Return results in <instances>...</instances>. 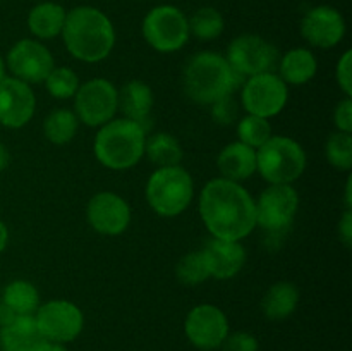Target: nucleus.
Segmentation results:
<instances>
[{
    "label": "nucleus",
    "instance_id": "1a4fd4ad",
    "mask_svg": "<svg viewBox=\"0 0 352 351\" xmlns=\"http://www.w3.org/2000/svg\"><path fill=\"white\" fill-rule=\"evenodd\" d=\"M289 100V88L277 72H261L250 76L243 83L241 102L244 110L251 116L270 117L278 116L285 109Z\"/></svg>",
    "mask_w": 352,
    "mask_h": 351
},
{
    "label": "nucleus",
    "instance_id": "5701e85b",
    "mask_svg": "<svg viewBox=\"0 0 352 351\" xmlns=\"http://www.w3.org/2000/svg\"><path fill=\"white\" fill-rule=\"evenodd\" d=\"M67 10L57 2L36 3L28 14V28L38 40H52L60 36Z\"/></svg>",
    "mask_w": 352,
    "mask_h": 351
},
{
    "label": "nucleus",
    "instance_id": "a19ab883",
    "mask_svg": "<svg viewBox=\"0 0 352 351\" xmlns=\"http://www.w3.org/2000/svg\"><path fill=\"white\" fill-rule=\"evenodd\" d=\"M38 351H69L64 344H58V343H50V341H45L41 344V348Z\"/></svg>",
    "mask_w": 352,
    "mask_h": 351
},
{
    "label": "nucleus",
    "instance_id": "9b49d317",
    "mask_svg": "<svg viewBox=\"0 0 352 351\" xmlns=\"http://www.w3.org/2000/svg\"><path fill=\"white\" fill-rule=\"evenodd\" d=\"M41 336L50 343L65 344L74 341L85 327L81 308L69 299H50L34 312Z\"/></svg>",
    "mask_w": 352,
    "mask_h": 351
},
{
    "label": "nucleus",
    "instance_id": "a878e982",
    "mask_svg": "<svg viewBox=\"0 0 352 351\" xmlns=\"http://www.w3.org/2000/svg\"><path fill=\"white\" fill-rule=\"evenodd\" d=\"M17 315H34L40 306V292L36 286L24 279L9 282L2 291V299Z\"/></svg>",
    "mask_w": 352,
    "mask_h": 351
},
{
    "label": "nucleus",
    "instance_id": "72a5a7b5",
    "mask_svg": "<svg viewBox=\"0 0 352 351\" xmlns=\"http://www.w3.org/2000/svg\"><path fill=\"white\" fill-rule=\"evenodd\" d=\"M220 348H222V351H258L260 344L253 334L239 330V332L227 334Z\"/></svg>",
    "mask_w": 352,
    "mask_h": 351
},
{
    "label": "nucleus",
    "instance_id": "bb28decb",
    "mask_svg": "<svg viewBox=\"0 0 352 351\" xmlns=\"http://www.w3.org/2000/svg\"><path fill=\"white\" fill-rule=\"evenodd\" d=\"M79 120L69 109H57L48 114L43 120V134L50 143L67 145L78 133Z\"/></svg>",
    "mask_w": 352,
    "mask_h": 351
},
{
    "label": "nucleus",
    "instance_id": "0eeeda50",
    "mask_svg": "<svg viewBox=\"0 0 352 351\" xmlns=\"http://www.w3.org/2000/svg\"><path fill=\"white\" fill-rule=\"evenodd\" d=\"M141 31L146 43L160 54L181 50L191 36L188 17L174 6L153 7L144 16Z\"/></svg>",
    "mask_w": 352,
    "mask_h": 351
},
{
    "label": "nucleus",
    "instance_id": "dca6fc26",
    "mask_svg": "<svg viewBox=\"0 0 352 351\" xmlns=\"http://www.w3.org/2000/svg\"><path fill=\"white\" fill-rule=\"evenodd\" d=\"M36 110V96L30 85L16 78H3L0 81V124L9 129L26 126Z\"/></svg>",
    "mask_w": 352,
    "mask_h": 351
},
{
    "label": "nucleus",
    "instance_id": "58836bf2",
    "mask_svg": "<svg viewBox=\"0 0 352 351\" xmlns=\"http://www.w3.org/2000/svg\"><path fill=\"white\" fill-rule=\"evenodd\" d=\"M7 244H9V229L3 220H0V253L6 250Z\"/></svg>",
    "mask_w": 352,
    "mask_h": 351
},
{
    "label": "nucleus",
    "instance_id": "a211bd4d",
    "mask_svg": "<svg viewBox=\"0 0 352 351\" xmlns=\"http://www.w3.org/2000/svg\"><path fill=\"white\" fill-rule=\"evenodd\" d=\"M201 251L208 265L210 277L219 281L236 277L246 264V250L241 241L210 237Z\"/></svg>",
    "mask_w": 352,
    "mask_h": 351
},
{
    "label": "nucleus",
    "instance_id": "7c9ffc66",
    "mask_svg": "<svg viewBox=\"0 0 352 351\" xmlns=\"http://www.w3.org/2000/svg\"><path fill=\"white\" fill-rule=\"evenodd\" d=\"M325 155L329 164L337 171H351L352 169V136L351 133L336 131L329 136L325 143Z\"/></svg>",
    "mask_w": 352,
    "mask_h": 351
},
{
    "label": "nucleus",
    "instance_id": "f257e3e1",
    "mask_svg": "<svg viewBox=\"0 0 352 351\" xmlns=\"http://www.w3.org/2000/svg\"><path fill=\"white\" fill-rule=\"evenodd\" d=\"M199 215L212 237L243 241L256 227V205L241 182L215 178L199 195Z\"/></svg>",
    "mask_w": 352,
    "mask_h": 351
},
{
    "label": "nucleus",
    "instance_id": "39448f33",
    "mask_svg": "<svg viewBox=\"0 0 352 351\" xmlns=\"http://www.w3.org/2000/svg\"><path fill=\"white\" fill-rule=\"evenodd\" d=\"M144 195L155 213L160 217H177L191 205L195 182L181 165L157 167L148 179Z\"/></svg>",
    "mask_w": 352,
    "mask_h": 351
},
{
    "label": "nucleus",
    "instance_id": "ea45409f",
    "mask_svg": "<svg viewBox=\"0 0 352 351\" xmlns=\"http://www.w3.org/2000/svg\"><path fill=\"white\" fill-rule=\"evenodd\" d=\"M10 162V155H9V150H7L6 145L0 141V172L6 171L7 165H9Z\"/></svg>",
    "mask_w": 352,
    "mask_h": 351
},
{
    "label": "nucleus",
    "instance_id": "6ab92c4d",
    "mask_svg": "<svg viewBox=\"0 0 352 351\" xmlns=\"http://www.w3.org/2000/svg\"><path fill=\"white\" fill-rule=\"evenodd\" d=\"M155 105V96L150 86L140 79H131L119 92V110L124 117L134 120L148 131L151 123V110Z\"/></svg>",
    "mask_w": 352,
    "mask_h": 351
},
{
    "label": "nucleus",
    "instance_id": "b1692460",
    "mask_svg": "<svg viewBox=\"0 0 352 351\" xmlns=\"http://www.w3.org/2000/svg\"><path fill=\"white\" fill-rule=\"evenodd\" d=\"M299 303L298 286L289 281H278L265 292L261 310L270 320H284L294 313Z\"/></svg>",
    "mask_w": 352,
    "mask_h": 351
},
{
    "label": "nucleus",
    "instance_id": "79ce46f5",
    "mask_svg": "<svg viewBox=\"0 0 352 351\" xmlns=\"http://www.w3.org/2000/svg\"><path fill=\"white\" fill-rule=\"evenodd\" d=\"M352 181H351V178L347 179V182H346V206L349 210H352V198H351V191H352Z\"/></svg>",
    "mask_w": 352,
    "mask_h": 351
},
{
    "label": "nucleus",
    "instance_id": "20e7f679",
    "mask_svg": "<svg viewBox=\"0 0 352 351\" xmlns=\"http://www.w3.org/2000/svg\"><path fill=\"white\" fill-rule=\"evenodd\" d=\"M146 129L126 117H113L100 126L93 141L95 157L110 171H127L144 157Z\"/></svg>",
    "mask_w": 352,
    "mask_h": 351
},
{
    "label": "nucleus",
    "instance_id": "f8f14e48",
    "mask_svg": "<svg viewBox=\"0 0 352 351\" xmlns=\"http://www.w3.org/2000/svg\"><path fill=\"white\" fill-rule=\"evenodd\" d=\"M256 205V226L268 233L287 231L299 209V195L292 184H268Z\"/></svg>",
    "mask_w": 352,
    "mask_h": 351
},
{
    "label": "nucleus",
    "instance_id": "4be33fe9",
    "mask_svg": "<svg viewBox=\"0 0 352 351\" xmlns=\"http://www.w3.org/2000/svg\"><path fill=\"white\" fill-rule=\"evenodd\" d=\"M282 81L285 85L301 86L311 81L318 71V62H316L315 54L308 48H291L277 64Z\"/></svg>",
    "mask_w": 352,
    "mask_h": 351
},
{
    "label": "nucleus",
    "instance_id": "2f4dec72",
    "mask_svg": "<svg viewBox=\"0 0 352 351\" xmlns=\"http://www.w3.org/2000/svg\"><path fill=\"white\" fill-rule=\"evenodd\" d=\"M43 85L54 98L67 100L74 98L81 83H79L78 72L72 71L71 67H54L50 74L45 78Z\"/></svg>",
    "mask_w": 352,
    "mask_h": 351
},
{
    "label": "nucleus",
    "instance_id": "412c9836",
    "mask_svg": "<svg viewBox=\"0 0 352 351\" xmlns=\"http://www.w3.org/2000/svg\"><path fill=\"white\" fill-rule=\"evenodd\" d=\"M45 337L41 336L34 315H19L10 326L0 327L2 351H38Z\"/></svg>",
    "mask_w": 352,
    "mask_h": 351
},
{
    "label": "nucleus",
    "instance_id": "393cba45",
    "mask_svg": "<svg viewBox=\"0 0 352 351\" xmlns=\"http://www.w3.org/2000/svg\"><path fill=\"white\" fill-rule=\"evenodd\" d=\"M144 155L157 167H172V165H181L184 151L174 134L162 131L146 138Z\"/></svg>",
    "mask_w": 352,
    "mask_h": 351
},
{
    "label": "nucleus",
    "instance_id": "473e14b6",
    "mask_svg": "<svg viewBox=\"0 0 352 351\" xmlns=\"http://www.w3.org/2000/svg\"><path fill=\"white\" fill-rule=\"evenodd\" d=\"M210 112H212L213 120L222 124V126H230V124H234L239 119V105H237L232 95L223 96V98L212 103L210 105Z\"/></svg>",
    "mask_w": 352,
    "mask_h": 351
},
{
    "label": "nucleus",
    "instance_id": "423d86ee",
    "mask_svg": "<svg viewBox=\"0 0 352 351\" xmlns=\"http://www.w3.org/2000/svg\"><path fill=\"white\" fill-rule=\"evenodd\" d=\"M305 169V148L289 136H270L256 150V171L268 184H292Z\"/></svg>",
    "mask_w": 352,
    "mask_h": 351
},
{
    "label": "nucleus",
    "instance_id": "aec40b11",
    "mask_svg": "<svg viewBox=\"0 0 352 351\" xmlns=\"http://www.w3.org/2000/svg\"><path fill=\"white\" fill-rule=\"evenodd\" d=\"M217 167L223 179L243 182L256 172V150L241 141L226 145L217 158Z\"/></svg>",
    "mask_w": 352,
    "mask_h": 351
},
{
    "label": "nucleus",
    "instance_id": "9d476101",
    "mask_svg": "<svg viewBox=\"0 0 352 351\" xmlns=\"http://www.w3.org/2000/svg\"><path fill=\"white\" fill-rule=\"evenodd\" d=\"M227 62L241 78L274 72L278 64V52L260 34H239L227 47Z\"/></svg>",
    "mask_w": 352,
    "mask_h": 351
},
{
    "label": "nucleus",
    "instance_id": "4468645a",
    "mask_svg": "<svg viewBox=\"0 0 352 351\" xmlns=\"http://www.w3.org/2000/svg\"><path fill=\"white\" fill-rule=\"evenodd\" d=\"M184 332L192 346L199 350H215L222 346L229 334V320L219 306L203 303L188 313Z\"/></svg>",
    "mask_w": 352,
    "mask_h": 351
},
{
    "label": "nucleus",
    "instance_id": "c756f323",
    "mask_svg": "<svg viewBox=\"0 0 352 351\" xmlns=\"http://www.w3.org/2000/svg\"><path fill=\"white\" fill-rule=\"evenodd\" d=\"M175 275H177L179 282L184 286H198L201 282H205L206 279H210V270L203 251L198 250L186 253L177 262Z\"/></svg>",
    "mask_w": 352,
    "mask_h": 351
},
{
    "label": "nucleus",
    "instance_id": "cd10ccee",
    "mask_svg": "<svg viewBox=\"0 0 352 351\" xmlns=\"http://www.w3.org/2000/svg\"><path fill=\"white\" fill-rule=\"evenodd\" d=\"M189 34H195L198 40L212 41L223 33L226 21L215 7H201L188 19Z\"/></svg>",
    "mask_w": 352,
    "mask_h": 351
},
{
    "label": "nucleus",
    "instance_id": "2eb2a0df",
    "mask_svg": "<svg viewBox=\"0 0 352 351\" xmlns=\"http://www.w3.org/2000/svg\"><path fill=\"white\" fill-rule=\"evenodd\" d=\"M86 220L102 236H120L131 224V206L117 193L100 191L86 205Z\"/></svg>",
    "mask_w": 352,
    "mask_h": 351
},
{
    "label": "nucleus",
    "instance_id": "f704fd0d",
    "mask_svg": "<svg viewBox=\"0 0 352 351\" xmlns=\"http://www.w3.org/2000/svg\"><path fill=\"white\" fill-rule=\"evenodd\" d=\"M336 78L339 83V88L342 89L344 95L352 96V52L346 50L342 54V57L337 62L336 69Z\"/></svg>",
    "mask_w": 352,
    "mask_h": 351
},
{
    "label": "nucleus",
    "instance_id": "ddd939ff",
    "mask_svg": "<svg viewBox=\"0 0 352 351\" xmlns=\"http://www.w3.org/2000/svg\"><path fill=\"white\" fill-rule=\"evenodd\" d=\"M6 67L12 78L26 85H40L55 67L54 55L41 41L23 38L10 47L6 58Z\"/></svg>",
    "mask_w": 352,
    "mask_h": 351
},
{
    "label": "nucleus",
    "instance_id": "f03ea898",
    "mask_svg": "<svg viewBox=\"0 0 352 351\" xmlns=\"http://www.w3.org/2000/svg\"><path fill=\"white\" fill-rule=\"evenodd\" d=\"M60 36L69 54L88 64L109 57L116 45L112 21L105 12L91 6H79L69 10Z\"/></svg>",
    "mask_w": 352,
    "mask_h": 351
},
{
    "label": "nucleus",
    "instance_id": "7ed1b4c3",
    "mask_svg": "<svg viewBox=\"0 0 352 351\" xmlns=\"http://www.w3.org/2000/svg\"><path fill=\"white\" fill-rule=\"evenodd\" d=\"M243 78L227 62L226 55L199 52L192 55L182 71V88L188 98L199 105H212L223 96L234 95Z\"/></svg>",
    "mask_w": 352,
    "mask_h": 351
},
{
    "label": "nucleus",
    "instance_id": "c85d7f7f",
    "mask_svg": "<svg viewBox=\"0 0 352 351\" xmlns=\"http://www.w3.org/2000/svg\"><path fill=\"white\" fill-rule=\"evenodd\" d=\"M270 136H274L272 124L265 117L246 114L244 117L237 119V141H241V143L258 150L261 145L270 140Z\"/></svg>",
    "mask_w": 352,
    "mask_h": 351
},
{
    "label": "nucleus",
    "instance_id": "c9c22d12",
    "mask_svg": "<svg viewBox=\"0 0 352 351\" xmlns=\"http://www.w3.org/2000/svg\"><path fill=\"white\" fill-rule=\"evenodd\" d=\"M333 124H336L337 131L342 133H352V98L346 96L340 100L333 110Z\"/></svg>",
    "mask_w": 352,
    "mask_h": 351
},
{
    "label": "nucleus",
    "instance_id": "f3484780",
    "mask_svg": "<svg viewBox=\"0 0 352 351\" xmlns=\"http://www.w3.org/2000/svg\"><path fill=\"white\" fill-rule=\"evenodd\" d=\"M301 34L311 47L332 48L342 41L346 21L336 7H311L301 19Z\"/></svg>",
    "mask_w": 352,
    "mask_h": 351
},
{
    "label": "nucleus",
    "instance_id": "e433bc0d",
    "mask_svg": "<svg viewBox=\"0 0 352 351\" xmlns=\"http://www.w3.org/2000/svg\"><path fill=\"white\" fill-rule=\"evenodd\" d=\"M339 237L347 248H351L352 244V210L346 209L342 219L339 222Z\"/></svg>",
    "mask_w": 352,
    "mask_h": 351
},
{
    "label": "nucleus",
    "instance_id": "37998d69",
    "mask_svg": "<svg viewBox=\"0 0 352 351\" xmlns=\"http://www.w3.org/2000/svg\"><path fill=\"white\" fill-rule=\"evenodd\" d=\"M6 61L2 58V55H0V81H2L3 78H6Z\"/></svg>",
    "mask_w": 352,
    "mask_h": 351
},
{
    "label": "nucleus",
    "instance_id": "6e6552de",
    "mask_svg": "<svg viewBox=\"0 0 352 351\" xmlns=\"http://www.w3.org/2000/svg\"><path fill=\"white\" fill-rule=\"evenodd\" d=\"M119 110V89L105 78H93L79 85L74 95V114L79 123L100 127L112 120Z\"/></svg>",
    "mask_w": 352,
    "mask_h": 351
},
{
    "label": "nucleus",
    "instance_id": "4c0bfd02",
    "mask_svg": "<svg viewBox=\"0 0 352 351\" xmlns=\"http://www.w3.org/2000/svg\"><path fill=\"white\" fill-rule=\"evenodd\" d=\"M17 313L14 312L12 308H9V306L6 305L3 301H0V327H7L10 326V323L14 322V320L17 319Z\"/></svg>",
    "mask_w": 352,
    "mask_h": 351
}]
</instances>
